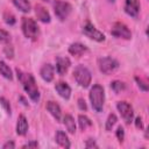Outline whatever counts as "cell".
Returning <instances> with one entry per match:
<instances>
[{
    "label": "cell",
    "instance_id": "cell-25",
    "mask_svg": "<svg viewBox=\"0 0 149 149\" xmlns=\"http://www.w3.org/2000/svg\"><path fill=\"white\" fill-rule=\"evenodd\" d=\"M0 105L5 108V111H6V113H7V114H10V113H12V108H10L9 101H8L6 98H3V97H1V98H0Z\"/></svg>",
    "mask_w": 149,
    "mask_h": 149
},
{
    "label": "cell",
    "instance_id": "cell-28",
    "mask_svg": "<svg viewBox=\"0 0 149 149\" xmlns=\"http://www.w3.org/2000/svg\"><path fill=\"white\" fill-rule=\"evenodd\" d=\"M116 137H118L119 142L123 141V139H125V129H123V127H121V126L118 127V129H116Z\"/></svg>",
    "mask_w": 149,
    "mask_h": 149
},
{
    "label": "cell",
    "instance_id": "cell-33",
    "mask_svg": "<svg viewBox=\"0 0 149 149\" xmlns=\"http://www.w3.org/2000/svg\"><path fill=\"white\" fill-rule=\"evenodd\" d=\"M135 126H136V128H139V129H142V128H143L142 119H141L140 116H137V118L135 119Z\"/></svg>",
    "mask_w": 149,
    "mask_h": 149
},
{
    "label": "cell",
    "instance_id": "cell-24",
    "mask_svg": "<svg viewBox=\"0 0 149 149\" xmlns=\"http://www.w3.org/2000/svg\"><path fill=\"white\" fill-rule=\"evenodd\" d=\"M116 121H118L116 115L115 114H109L108 118H107V121H106V130H108V132L112 130L114 125L116 123Z\"/></svg>",
    "mask_w": 149,
    "mask_h": 149
},
{
    "label": "cell",
    "instance_id": "cell-4",
    "mask_svg": "<svg viewBox=\"0 0 149 149\" xmlns=\"http://www.w3.org/2000/svg\"><path fill=\"white\" fill-rule=\"evenodd\" d=\"M73 78L77 81V84L81 87H88L91 84V72L90 70L84 65H78L73 70Z\"/></svg>",
    "mask_w": 149,
    "mask_h": 149
},
{
    "label": "cell",
    "instance_id": "cell-27",
    "mask_svg": "<svg viewBox=\"0 0 149 149\" xmlns=\"http://www.w3.org/2000/svg\"><path fill=\"white\" fill-rule=\"evenodd\" d=\"M3 19H5V22L8 23V24H14V23H15V16H14L12 13L6 12V13L3 14Z\"/></svg>",
    "mask_w": 149,
    "mask_h": 149
},
{
    "label": "cell",
    "instance_id": "cell-8",
    "mask_svg": "<svg viewBox=\"0 0 149 149\" xmlns=\"http://www.w3.org/2000/svg\"><path fill=\"white\" fill-rule=\"evenodd\" d=\"M111 34L115 37L119 38H125V40H129L132 37V33L128 29V27L122 23V22H115L111 29Z\"/></svg>",
    "mask_w": 149,
    "mask_h": 149
},
{
    "label": "cell",
    "instance_id": "cell-31",
    "mask_svg": "<svg viewBox=\"0 0 149 149\" xmlns=\"http://www.w3.org/2000/svg\"><path fill=\"white\" fill-rule=\"evenodd\" d=\"M37 147H38L37 141H30V142H28V143L22 146V148H37Z\"/></svg>",
    "mask_w": 149,
    "mask_h": 149
},
{
    "label": "cell",
    "instance_id": "cell-20",
    "mask_svg": "<svg viewBox=\"0 0 149 149\" xmlns=\"http://www.w3.org/2000/svg\"><path fill=\"white\" fill-rule=\"evenodd\" d=\"M0 74L5 77L6 79H9V80L13 79V73H12L10 68L2 61H0Z\"/></svg>",
    "mask_w": 149,
    "mask_h": 149
},
{
    "label": "cell",
    "instance_id": "cell-2",
    "mask_svg": "<svg viewBox=\"0 0 149 149\" xmlns=\"http://www.w3.org/2000/svg\"><path fill=\"white\" fill-rule=\"evenodd\" d=\"M90 100L93 109L95 112H101L105 102V91L99 84H94L90 91Z\"/></svg>",
    "mask_w": 149,
    "mask_h": 149
},
{
    "label": "cell",
    "instance_id": "cell-32",
    "mask_svg": "<svg viewBox=\"0 0 149 149\" xmlns=\"http://www.w3.org/2000/svg\"><path fill=\"white\" fill-rule=\"evenodd\" d=\"M78 106H79V108L81 109V111H86V104H85V100L84 99H81V98H79L78 99Z\"/></svg>",
    "mask_w": 149,
    "mask_h": 149
},
{
    "label": "cell",
    "instance_id": "cell-14",
    "mask_svg": "<svg viewBox=\"0 0 149 149\" xmlns=\"http://www.w3.org/2000/svg\"><path fill=\"white\" fill-rule=\"evenodd\" d=\"M45 107H47L48 112L56 119V121H61L62 111H61V107H59V105L57 102H55V101H48Z\"/></svg>",
    "mask_w": 149,
    "mask_h": 149
},
{
    "label": "cell",
    "instance_id": "cell-29",
    "mask_svg": "<svg viewBox=\"0 0 149 149\" xmlns=\"http://www.w3.org/2000/svg\"><path fill=\"white\" fill-rule=\"evenodd\" d=\"M135 80H136V83H137L139 87H141L143 91H148V85H147V83H146L144 80H142V79H141V78H139V77H136V78H135Z\"/></svg>",
    "mask_w": 149,
    "mask_h": 149
},
{
    "label": "cell",
    "instance_id": "cell-10",
    "mask_svg": "<svg viewBox=\"0 0 149 149\" xmlns=\"http://www.w3.org/2000/svg\"><path fill=\"white\" fill-rule=\"evenodd\" d=\"M125 12L133 17H136L140 12V1L139 0H126L125 1Z\"/></svg>",
    "mask_w": 149,
    "mask_h": 149
},
{
    "label": "cell",
    "instance_id": "cell-18",
    "mask_svg": "<svg viewBox=\"0 0 149 149\" xmlns=\"http://www.w3.org/2000/svg\"><path fill=\"white\" fill-rule=\"evenodd\" d=\"M55 140H56L57 144H59L63 148H70L71 147V143H70V140H69L68 135L64 132H62V130H57L56 132Z\"/></svg>",
    "mask_w": 149,
    "mask_h": 149
},
{
    "label": "cell",
    "instance_id": "cell-30",
    "mask_svg": "<svg viewBox=\"0 0 149 149\" xmlns=\"http://www.w3.org/2000/svg\"><path fill=\"white\" fill-rule=\"evenodd\" d=\"M85 146H86V148H98V144L95 143V141H94L93 139H88V140L86 141Z\"/></svg>",
    "mask_w": 149,
    "mask_h": 149
},
{
    "label": "cell",
    "instance_id": "cell-5",
    "mask_svg": "<svg viewBox=\"0 0 149 149\" xmlns=\"http://www.w3.org/2000/svg\"><path fill=\"white\" fill-rule=\"evenodd\" d=\"M98 66L104 74H111L119 68V63L112 57H100L98 58Z\"/></svg>",
    "mask_w": 149,
    "mask_h": 149
},
{
    "label": "cell",
    "instance_id": "cell-22",
    "mask_svg": "<svg viewBox=\"0 0 149 149\" xmlns=\"http://www.w3.org/2000/svg\"><path fill=\"white\" fill-rule=\"evenodd\" d=\"M78 123H79V127L81 130H85L87 127L92 126V121L86 115H83V114H80L78 116Z\"/></svg>",
    "mask_w": 149,
    "mask_h": 149
},
{
    "label": "cell",
    "instance_id": "cell-1",
    "mask_svg": "<svg viewBox=\"0 0 149 149\" xmlns=\"http://www.w3.org/2000/svg\"><path fill=\"white\" fill-rule=\"evenodd\" d=\"M16 73H17V79L22 84V87L28 93L29 98L34 102H37L40 100V91H38V87L36 85V81H35V78L33 77V74L23 72L19 69L16 70Z\"/></svg>",
    "mask_w": 149,
    "mask_h": 149
},
{
    "label": "cell",
    "instance_id": "cell-34",
    "mask_svg": "<svg viewBox=\"0 0 149 149\" xmlns=\"http://www.w3.org/2000/svg\"><path fill=\"white\" fill-rule=\"evenodd\" d=\"M2 148H3V149H8V148L13 149V148H15V143H14L13 141H8V142H6V143L2 146Z\"/></svg>",
    "mask_w": 149,
    "mask_h": 149
},
{
    "label": "cell",
    "instance_id": "cell-35",
    "mask_svg": "<svg viewBox=\"0 0 149 149\" xmlns=\"http://www.w3.org/2000/svg\"><path fill=\"white\" fill-rule=\"evenodd\" d=\"M44 1H48V0H44Z\"/></svg>",
    "mask_w": 149,
    "mask_h": 149
},
{
    "label": "cell",
    "instance_id": "cell-7",
    "mask_svg": "<svg viewBox=\"0 0 149 149\" xmlns=\"http://www.w3.org/2000/svg\"><path fill=\"white\" fill-rule=\"evenodd\" d=\"M83 33H84V35H86L88 38L94 40V41H97V42H102V41H105V35H104L101 31H99L90 21H87L86 24L83 27Z\"/></svg>",
    "mask_w": 149,
    "mask_h": 149
},
{
    "label": "cell",
    "instance_id": "cell-13",
    "mask_svg": "<svg viewBox=\"0 0 149 149\" xmlns=\"http://www.w3.org/2000/svg\"><path fill=\"white\" fill-rule=\"evenodd\" d=\"M55 88H56V91L58 92V94L62 98H64V99H69L70 98V95H71V87L65 81H58V83H56Z\"/></svg>",
    "mask_w": 149,
    "mask_h": 149
},
{
    "label": "cell",
    "instance_id": "cell-3",
    "mask_svg": "<svg viewBox=\"0 0 149 149\" xmlns=\"http://www.w3.org/2000/svg\"><path fill=\"white\" fill-rule=\"evenodd\" d=\"M21 27H22L23 35H24L27 38L35 41V40L38 37V35H40V29H38V26H37V23H36V21H35L33 17H23V19H22Z\"/></svg>",
    "mask_w": 149,
    "mask_h": 149
},
{
    "label": "cell",
    "instance_id": "cell-26",
    "mask_svg": "<svg viewBox=\"0 0 149 149\" xmlns=\"http://www.w3.org/2000/svg\"><path fill=\"white\" fill-rule=\"evenodd\" d=\"M10 41V35L8 31L3 30V29H0V42L2 43H8Z\"/></svg>",
    "mask_w": 149,
    "mask_h": 149
},
{
    "label": "cell",
    "instance_id": "cell-9",
    "mask_svg": "<svg viewBox=\"0 0 149 149\" xmlns=\"http://www.w3.org/2000/svg\"><path fill=\"white\" fill-rule=\"evenodd\" d=\"M116 108L120 112L121 116L123 118L126 123H130L133 121V116H134V112H133V107L127 102V101H119L116 104Z\"/></svg>",
    "mask_w": 149,
    "mask_h": 149
},
{
    "label": "cell",
    "instance_id": "cell-23",
    "mask_svg": "<svg viewBox=\"0 0 149 149\" xmlns=\"http://www.w3.org/2000/svg\"><path fill=\"white\" fill-rule=\"evenodd\" d=\"M111 88L115 93H119V92H121V91H123L126 88V85H125V83H122L120 80H114V81L111 83Z\"/></svg>",
    "mask_w": 149,
    "mask_h": 149
},
{
    "label": "cell",
    "instance_id": "cell-17",
    "mask_svg": "<svg viewBox=\"0 0 149 149\" xmlns=\"http://www.w3.org/2000/svg\"><path fill=\"white\" fill-rule=\"evenodd\" d=\"M28 132V121L26 119L24 115H20L19 119H17V122H16V133L19 135H26Z\"/></svg>",
    "mask_w": 149,
    "mask_h": 149
},
{
    "label": "cell",
    "instance_id": "cell-19",
    "mask_svg": "<svg viewBox=\"0 0 149 149\" xmlns=\"http://www.w3.org/2000/svg\"><path fill=\"white\" fill-rule=\"evenodd\" d=\"M63 123L65 125V128L69 133L73 134L76 132V123H74V120L73 118L70 115V114H66L64 118H63Z\"/></svg>",
    "mask_w": 149,
    "mask_h": 149
},
{
    "label": "cell",
    "instance_id": "cell-12",
    "mask_svg": "<svg viewBox=\"0 0 149 149\" xmlns=\"http://www.w3.org/2000/svg\"><path fill=\"white\" fill-rule=\"evenodd\" d=\"M40 74H41V77L44 81H48V83L54 79V76H55L54 74V66L49 63L44 64L40 70Z\"/></svg>",
    "mask_w": 149,
    "mask_h": 149
},
{
    "label": "cell",
    "instance_id": "cell-21",
    "mask_svg": "<svg viewBox=\"0 0 149 149\" xmlns=\"http://www.w3.org/2000/svg\"><path fill=\"white\" fill-rule=\"evenodd\" d=\"M13 3L23 13H28L30 10V2L28 0H13Z\"/></svg>",
    "mask_w": 149,
    "mask_h": 149
},
{
    "label": "cell",
    "instance_id": "cell-16",
    "mask_svg": "<svg viewBox=\"0 0 149 149\" xmlns=\"http://www.w3.org/2000/svg\"><path fill=\"white\" fill-rule=\"evenodd\" d=\"M87 51V47H85L84 44L81 43H72L70 47H69V52L72 55V56H76V57H80L81 55H84L85 52Z\"/></svg>",
    "mask_w": 149,
    "mask_h": 149
},
{
    "label": "cell",
    "instance_id": "cell-6",
    "mask_svg": "<svg viewBox=\"0 0 149 149\" xmlns=\"http://www.w3.org/2000/svg\"><path fill=\"white\" fill-rule=\"evenodd\" d=\"M54 9H55V14L57 16V19H59L61 21H64L68 19L69 14L72 10V7L69 2L62 1V0H57L54 5Z\"/></svg>",
    "mask_w": 149,
    "mask_h": 149
},
{
    "label": "cell",
    "instance_id": "cell-11",
    "mask_svg": "<svg viewBox=\"0 0 149 149\" xmlns=\"http://www.w3.org/2000/svg\"><path fill=\"white\" fill-rule=\"evenodd\" d=\"M70 65H71V62L68 57H62V56L57 57V59H56V70H57L58 74L63 76L64 73H66Z\"/></svg>",
    "mask_w": 149,
    "mask_h": 149
},
{
    "label": "cell",
    "instance_id": "cell-15",
    "mask_svg": "<svg viewBox=\"0 0 149 149\" xmlns=\"http://www.w3.org/2000/svg\"><path fill=\"white\" fill-rule=\"evenodd\" d=\"M35 13H36L37 19L41 22H44V23H49L50 22V14L45 9V7H43L42 5H36L35 6Z\"/></svg>",
    "mask_w": 149,
    "mask_h": 149
}]
</instances>
